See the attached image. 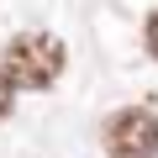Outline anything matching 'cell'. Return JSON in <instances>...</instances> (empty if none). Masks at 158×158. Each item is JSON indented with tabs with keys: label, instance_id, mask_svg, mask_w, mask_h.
I'll return each mask as SVG.
<instances>
[{
	"label": "cell",
	"instance_id": "cell-2",
	"mask_svg": "<svg viewBox=\"0 0 158 158\" xmlns=\"http://www.w3.org/2000/svg\"><path fill=\"white\" fill-rule=\"evenodd\" d=\"M106 158H158V111L148 106H127L106 121L100 132Z\"/></svg>",
	"mask_w": 158,
	"mask_h": 158
},
{
	"label": "cell",
	"instance_id": "cell-4",
	"mask_svg": "<svg viewBox=\"0 0 158 158\" xmlns=\"http://www.w3.org/2000/svg\"><path fill=\"white\" fill-rule=\"evenodd\" d=\"M142 37H148V53H153V58H158V11H153V16H148V27H142Z\"/></svg>",
	"mask_w": 158,
	"mask_h": 158
},
{
	"label": "cell",
	"instance_id": "cell-1",
	"mask_svg": "<svg viewBox=\"0 0 158 158\" xmlns=\"http://www.w3.org/2000/svg\"><path fill=\"white\" fill-rule=\"evenodd\" d=\"M6 63H0V74L11 79V90H48L53 79L63 74L69 53L53 32H21L6 42V53H0Z\"/></svg>",
	"mask_w": 158,
	"mask_h": 158
},
{
	"label": "cell",
	"instance_id": "cell-3",
	"mask_svg": "<svg viewBox=\"0 0 158 158\" xmlns=\"http://www.w3.org/2000/svg\"><path fill=\"white\" fill-rule=\"evenodd\" d=\"M11 100H16V90H11V79H6V74H0V121H6V116H11Z\"/></svg>",
	"mask_w": 158,
	"mask_h": 158
}]
</instances>
